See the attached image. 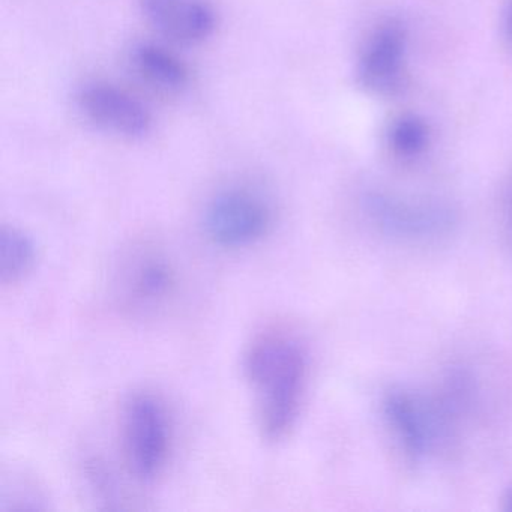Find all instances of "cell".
<instances>
[{"instance_id": "obj_7", "label": "cell", "mask_w": 512, "mask_h": 512, "mask_svg": "<svg viewBox=\"0 0 512 512\" xmlns=\"http://www.w3.org/2000/svg\"><path fill=\"white\" fill-rule=\"evenodd\" d=\"M406 41L395 26L380 29L367 43L358 64V82L371 94L394 95L403 86Z\"/></svg>"}, {"instance_id": "obj_3", "label": "cell", "mask_w": 512, "mask_h": 512, "mask_svg": "<svg viewBox=\"0 0 512 512\" xmlns=\"http://www.w3.org/2000/svg\"><path fill=\"white\" fill-rule=\"evenodd\" d=\"M275 224L272 200L259 188L247 184L218 190L203 211V232L223 250L254 247L271 235Z\"/></svg>"}, {"instance_id": "obj_8", "label": "cell", "mask_w": 512, "mask_h": 512, "mask_svg": "<svg viewBox=\"0 0 512 512\" xmlns=\"http://www.w3.org/2000/svg\"><path fill=\"white\" fill-rule=\"evenodd\" d=\"M131 73L149 91L164 97L181 95L190 86L187 64L164 44L140 41L128 52Z\"/></svg>"}, {"instance_id": "obj_12", "label": "cell", "mask_w": 512, "mask_h": 512, "mask_svg": "<svg viewBox=\"0 0 512 512\" xmlns=\"http://www.w3.org/2000/svg\"><path fill=\"white\" fill-rule=\"evenodd\" d=\"M506 26H508L509 37H511V40H512V5H511V8H509L508 20H506Z\"/></svg>"}, {"instance_id": "obj_10", "label": "cell", "mask_w": 512, "mask_h": 512, "mask_svg": "<svg viewBox=\"0 0 512 512\" xmlns=\"http://www.w3.org/2000/svg\"><path fill=\"white\" fill-rule=\"evenodd\" d=\"M386 412L404 446L412 454H421L427 445L428 428L415 403L406 395L394 394L386 403Z\"/></svg>"}, {"instance_id": "obj_2", "label": "cell", "mask_w": 512, "mask_h": 512, "mask_svg": "<svg viewBox=\"0 0 512 512\" xmlns=\"http://www.w3.org/2000/svg\"><path fill=\"white\" fill-rule=\"evenodd\" d=\"M116 304L140 320L166 316L185 290V272L172 248L154 239L128 245L112 277Z\"/></svg>"}, {"instance_id": "obj_5", "label": "cell", "mask_w": 512, "mask_h": 512, "mask_svg": "<svg viewBox=\"0 0 512 512\" xmlns=\"http://www.w3.org/2000/svg\"><path fill=\"white\" fill-rule=\"evenodd\" d=\"M76 104L89 124L121 139H143L154 127L148 106L133 92L113 83H86L77 91Z\"/></svg>"}, {"instance_id": "obj_9", "label": "cell", "mask_w": 512, "mask_h": 512, "mask_svg": "<svg viewBox=\"0 0 512 512\" xmlns=\"http://www.w3.org/2000/svg\"><path fill=\"white\" fill-rule=\"evenodd\" d=\"M37 263L34 239L14 226L0 230V283L13 286L25 280Z\"/></svg>"}, {"instance_id": "obj_13", "label": "cell", "mask_w": 512, "mask_h": 512, "mask_svg": "<svg viewBox=\"0 0 512 512\" xmlns=\"http://www.w3.org/2000/svg\"><path fill=\"white\" fill-rule=\"evenodd\" d=\"M506 505H508V509H512V491L509 493L508 499H506Z\"/></svg>"}, {"instance_id": "obj_6", "label": "cell", "mask_w": 512, "mask_h": 512, "mask_svg": "<svg viewBox=\"0 0 512 512\" xmlns=\"http://www.w3.org/2000/svg\"><path fill=\"white\" fill-rule=\"evenodd\" d=\"M139 7L157 34L179 46L205 43L218 28L212 0H139Z\"/></svg>"}, {"instance_id": "obj_1", "label": "cell", "mask_w": 512, "mask_h": 512, "mask_svg": "<svg viewBox=\"0 0 512 512\" xmlns=\"http://www.w3.org/2000/svg\"><path fill=\"white\" fill-rule=\"evenodd\" d=\"M307 371L301 344L280 329L257 335L248 346L244 373L256 395L257 425L266 442H281L295 427Z\"/></svg>"}, {"instance_id": "obj_11", "label": "cell", "mask_w": 512, "mask_h": 512, "mask_svg": "<svg viewBox=\"0 0 512 512\" xmlns=\"http://www.w3.org/2000/svg\"><path fill=\"white\" fill-rule=\"evenodd\" d=\"M392 148L404 157H413L424 151L428 143V128L416 116H404L391 130Z\"/></svg>"}, {"instance_id": "obj_4", "label": "cell", "mask_w": 512, "mask_h": 512, "mask_svg": "<svg viewBox=\"0 0 512 512\" xmlns=\"http://www.w3.org/2000/svg\"><path fill=\"white\" fill-rule=\"evenodd\" d=\"M122 440L131 475L142 484L154 482L166 469L172 451V424L157 395L136 392L125 401Z\"/></svg>"}]
</instances>
